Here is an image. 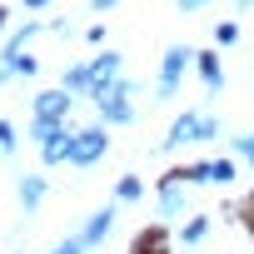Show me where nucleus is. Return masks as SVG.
<instances>
[{"instance_id": "obj_24", "label": "nucleus", "mask_w": 254, "mask_h": 254, "mask_svg": "<svg viewBox=\"0 0 254 254\" xmlns=\"http://www.w3.org/2000/svg\"><path fill=\"white\" fill-rule=\"evenodd\" d=\"M115 5H120V0H90V10H95V15H105V10H115Z\"/></svg>"}, {"instance_id": "obj_22", "label": "nucleus", "mask_w": 254, "mask_h": 254, "mask_svg": "<svg viewBox=\"0 0 254 254\" xmlns=\"http://www.w3.org/2000/svg\"><path fill=\"white\" fill-rule=\"evenodd\" d=\"M10 150H15V125L0 120V155H10Z\"/></svg>"}, {"instance_id": "obj_19", "label": "nucleus", "mask_w": 254, "mask_h": 254, "mask_svg": "<svg viewBox=\"0 0 254 254\" xmlns=\"http://www.w3.org/2000/svg\"><path fill=\"white\" fill-rule=\"evenodd\" d=\"M234 155H239V160L254 170V135H234Z\"/></svg>"}, {"instance_id": "obj_6", "label": "nucleus", "mask_w": 254, "mask_h": 254, "mask_svg": "<svg viewBox=\"0 0 254 254\" xmlns=\"http://www.w3.org/2000/svg\"><path fill=\"white\" fill-rule=\"evenodd\" d=\"M70 105H75V95H70L65 85H55V90H40V95H35L30 115H35V120H70Z\"/></svg>"}, {"instance_id": "obj_21", "label": "nucleus", "mask_w": 254, "mask_h": 254, "mask_svg": "<svg viewBox=\"0 0 254 254\" xmlns=\"http://www.w3.org/2000/svg\"><path fill=\"white\" fill-rule=\"evenodd\" d=\"M50 254H85V239H80V234H70V239H60Z\"/></svg>"}, {"instance_id": "obj_1", "label": "nucleus", "mask_w": 254, "mask_h": 254, "mask_svg": "<svg viewBox=\"0 0 254 254\" xmlns=\"http://www.w3.org/2000/svg\"><path fill=\"white\" fill-rule=\"evenodd\" d=\"M30 135L40 140V160L45 165H70V145H75L70 120H30Z\"/></svg>"}, {"instance_id": "obj_7", "label": "nucleus", "mask_w": 254, "mask_h": 254, "mask_svg": "<svg viewBox=\"0 0 254 254\" xmlns=\"http://www.w3.org/2000/svg\"><path fill=\"white\" fill-rule=\"evenodd\" d=\"M120 70H125V55H120V50H100V55L90 60V75H95V90H90V100H95L100 90H110L115 80H125Z\"/></svg>"}, {"instance_id": "obj_11", "label": "nucleus", "mask_w": 254, "mask_h": 254, "mask_svg": "<svg viewBox=\"0 0 254 254\" xmlns=\"http://www.w3.org/2000/svg\"><path fill=\"white\" fill-rule=\"evenodd\" d=\"M194 70H199V80H204V90H209V95H219V90H224V65H219V55H214V50H199Z\"/></svg>"}, {"instance_id": "obj_15", "label": "nucleus", "mask_w": 254, "mask_h": 254, "mask_svg": "<svg viewBox=\"0 0 254 254\" xmlns=\"http://www.w3.org/2000/svg\"><path fill=\"white\" fill-rule=\"evenodd\" d=\"M140 194H145L140 175H120V185H115V204H135Z\"/></svg>"}, {"instance_id": "obj_25", "label": "nucleus", "mask_w": 254, "mask_h": 254, "mask_svg": "<svg viewBox=\"0 0 254 254\" xmlns=\"http://www.w3.org/2000/svg\"><path fill=\"white\" fill-rule=\"evenodd\" d=\"M50 5V0H25V10H45Z\"/></svg>"}, {"instance_id": "obj_17", "label": "nucleus", "mask_w": 254, "mask_h": 254, "mask_svg": "<svg viewBox=\"0 0 254 254\" xmlns=\"http://www.w3.org/2000/svg\"><path fill=\"white\" fill-rule=\"evenodd\" d=\"M234 40H239V25H234V20H219V25H214V45H219V50H229Z\"/></svg>"}, {"instance_id": "obj_2", "label": "nucleus", "mask_w": 254, "mask_h": 254, "mask_svg": "<svg viewBox=\"0 0 254 254\" xmlns=\"http://www.w3.org/2000/svg\"><path fill=\"white\" fill-rule=\"evenodd\" d=\"M214 135H219V120H214V115H204V110H185V115H175V125H170L165 150L199 145V140H214Z\"/></svg>"}, {"instance_id": "obj_3", "label": "nucleus", "mask_w": 254, "mask_h": 254, "mask_svg": "<svg viewBox=\"0 0 254 254\" xmlns=\"http://www.w3.org/2000/svg\"><path fill=\"white\" fill-rule=\"evenodd\" d=\"M95 110H100V125H130L135 120V85L130 80H115L110 90L95 95Z\"/></svg>"}, {"instance_id": "obj_12", "label": "nucleus", "mask_w": 254, "mask_h": 254, "mask_svg": "<svg viewBox=\"0 0 254 254\" xmlns=\"http://www.w3.org/2000/svg\"><path fill=\"white\" fill-rule=\"evenodd\" d=\"M40 199H45V175H20V209L30 214L40 209Z\"/></svg>"}, {"instance_id": "obj_13", "label": "nucleus", "mask_w": 254, "mask_h": 254, "mask_svg": "<svg viewBox=\"0 0 254 254\" xmlns=\"http://www.w3.org/2000/svg\"><path fill=\"white\" fill-rule=\"evenodd\" d=\"M35 35H40V20H25V25H15V30H10V40H5V50H0V60H5V55H20V50H25Z\"/></svg>"}, {"instance_id": "obj_8", "label": "nucleus", "mask_w": 254, "mask_h": 254, "mask_svg": "<svg viewBox=\"0 0 254 254\" xmlns=\"http://www.w3.org/2000/svg\"><path fill=\"white\" fill-rule=\"evenodd\" d=\"M185 185H190V180H185V170L165 175V185H160V214H165V219H180V214H185V199H190V194H185Z\"/></svg>"}, {"instance_id": "obj_4", "label": "nucleus", "mask_w": 254, "mask_h": 254, "mask_svg": "<svg viewBox=\"0 0 254 254\" xmlns=\"http://www.w3.org/2000/svg\"><path fill=\"white\" fill-rule=\"evenodd\" d=\"M110 155V125H85V130H75V145H70V165L75 170H90Z\"/></svg>"}, {"instance_id": "obj_18", "label": "nucleus", "mask_w": 254, "mask_h": 254, "mask_svg": "<svg viewBox=\"0 0 254 254\" xmlns=\"http://www.w3.org/2000/svg\"><path fill=\"white\" fill-rule=\"evenodd\" d=\"M130 254H165V234H160V229H150V234H145Z\"/></svg>"}, {"instance_id": "obj_14", "label": "nucleus", "mask_w": 254, "mask_h": 254, "mask_svg": "<svg viewBox=\"0 0 254 254\" xmlns=\"http://www.w3.org/2000/svg\"><path fill=\"white\" fill-rule=\"evenodd\" d=\"M60 85H65L70 95H90V90H95V75H90V65H70Z\"/></svg>"}, {"instance_id": "obj_9", "label": "nucleus", "mask_w": 254, "mask_h": 254, "mask_svg": "<svg viewBox=\"0 0 254 254\" xmlns=\"http://www.w3.org/2000/svg\"><path fill=\"white\" fill-rule=\"evenodd\" d=\"M185 180L190 185H229L234 180V160H199V165L185 170Z\"/></svg>"}, {"instance_id": "obj_23", "label": "nucleus", "mask_w": 254, "mask_h": 254, "mask_svg": "<svg viewBox=\"0 0 254 254\" xmlns=\"http://www.w3.org/2000/svg\"><path fill=\"white\" fill-rule=\"evenodd\" d=\"M175 5H180V10H185V15H199V10H204V5H209V0H175Z\"/></svg>"}, {"instance_id": "obj_20", "label": "nucleus", "mask_w": 254, "mask_h": 254, "mask_svg": "<svg viewBox=\"0 0 254 254\" xmlns=\"http://www.w3.org/2000/svg\"><path fill=\"white\" fill-rule=\"evenodd\" d=\"M204 234H209V219H190L185 224V244H199Z\"/></svg>"}, {"instance_id": "obj_27", "label": "nucleus", "mask_w": 254, "mask_h": 254, "mask_svg": "<svg viewBox=\"0 0 254 254\" xmlns=\"http://www.w3.org/2000/svg\"><path fill=\"white\" fill-rule=\"evenodd\" d=\"M0 25H5V5H0Z\"/></svg>"}, {"instance_id": "obj_16", "label": "nucleus", "mask_w": 254, "mask_h": 254, "mask_svg": "<svg viewBox=\"0 0 254 254\" xmlns=\"http://www.w3.org/2000/svg\"><path fill=\"white\" fill-rule=\"evenodd\" d=\"M0 65H5V70H10V75H25V80H30V75H35V70H40V65H35V55H30V50H20V55H5V60H0Z\"/></svg>"}, {"instance_id": "obj_5", "label": "nucleus", "mask_w": 254, "mask_h": 254, "mask_svg": "<svg viewBox=\"0 0 254 254\" xmlns=\"http://www.w3.org/2000/svg\"><path fill=\"white\" fill-rule=\"evenodd\" d=\"M199 60V50H190V45H170L165 50V60H160V80H155V95L160 100H170L175 90H180V80H185V70Z\"/></svg>"}, {"instance_id": "obj_10", "label": "nucleus", "mask_w": 254, "mask_h": 254, "mask_svg": "<svg viewBox=\"0 0 254 254\" xmlns=\"http://www.w3.org/2000/svg\"><path fill=\"white\" fill-rule=\"evenodd\" d=\"M115 214H120V204H105V209H95V214L85 219V229H80L85 249H95V244H105V239H110V229H115Z\"/></svg>"}, {"instance_id": "obj_26", "label": "nucleus", "mask_w": 254, "mask_h": 254, "mask_svg": "<svg viewBox=\"0 0 254 254\" xmlns=\"http://www.w3.org/2000/svg\"><path fill=\"white\" fill-rule=\"evenodd\" d=\"M234 5H239V10H254V0H234Z\"/></svg>"}]
</instances>
